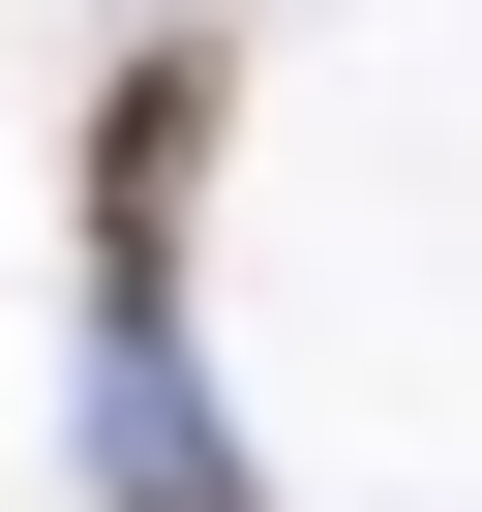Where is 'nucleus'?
<instances>
[{
    "label": "nucleus",
    "mask_w": 482,
    "mask_h": 512,
    "mask_svg": "<svg viewBox=\"0 0 482 512\" xmlns=\"http://www.w3.org/2000/svg\"><path fill=\"white\" fill-rule=\"evenodd\" d=\"M181 181H211V61H121V121H91V272L121 302L181 272Z\"/></svg>",
    "instance_id": "1"
}]
</instances>
